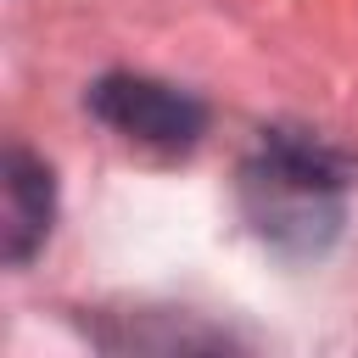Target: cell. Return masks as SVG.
<instances>
[{
    "label": "cell",
    "mask_w": 358,
    "mask_h": 358,
    "mask_svg": "<svg viewBox=\"0 0 358 358\" xmlns=\"http://www.w3.org/2000/svg\"><path fill=\"white\" fill-rule=\"evenodd\" d=\"M341 196H347L341 157L308 134H291V129H268L241 168L246 224L291 257H319L336 241Z\"/></svg>",
    "instance_id": "1"
},
{
    "label": "cell",
    "mask_w": 358,
    "mask_h": 358,
    "mask_svg": "<svg viewBox=\"0 0 358 358\" xmlns=\"http://www.w3.org/2000/svg\"><path fill=\"white\" fill-rule=\"evenodd\" d=\"M84 106L117 140L145 145V151H162V157L190 151L207 134V106L190 90L162 84V78H145V73H106V78H95L90 95H84Z\"/></svg>",
    "instance_id": "2"
},
{
    "label": "cell",
    "mask_w": 358,
    "mask_h": 358,
    "mask_svg": "<svg viewBox=\"0 0 358 358\" xmlns=\"http://www.w3.org/2000/svg\"><path fill=\"white\" fill-rule=\"evenodd\" d=\"M50 218H56V185H50V168L11 145L6 151V263H28L45 235H50Z\"/></svg>",
    "instance_id": "3"
}]
</instances>
